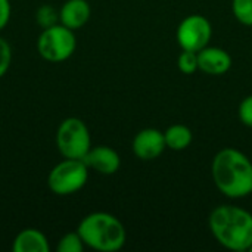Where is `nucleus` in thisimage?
I'll return each instance as SVG.
<instances>
[{
    "label": "nucleus",
    "mask_w": 252,
    "mask_h": 252,
    "mask_svg": "<svg viewBox=\"0 0 252 252\" xmlns=\"http://www.w3.org/2000/svg\"><path fill=\"white\" fill-rule=\"evenodd\" d=\"M10 15H12L10 0H0V31H3L7 27L10 21Z\"/></svg>",
    "instance_id": "aec40b11"
},
{
    "label": "nucleus",
    "mask_w": 252,
    "mask_h": 252,
    "mask_svg": "<svg viewBox=\"0 0 252 252\" xmlns=\"http://www.w3.org/2000/svg\"><path fill=\"white\" fill-rule=\"evenodd\" d=\"M84 248H86V245L77 230L65 233L56 245L58 252H83Z\"/></svg>",
    "instance_id": "2eb2a0df"
},
{
    "label": "nucleus",
    "mask_w": 252,
    "mask_h": 252,
    "mask_svg": "<svg viewBox=\"0 0 252 252\" xmlns=\"http://www.w3.org/2000/svg\"><path fill=\"white\" fill-rule=\"evenodd\" d=\"M177 66L183 74H193L199 69L198 65V52H190V50H183L179 58H177Z\"/></svg>",
    "instance_id": "f3484780"
},
{
    "label": "nucleus",
    "mask_w": 252,
    "mask_h": 252,
    "mask_svg": "<svg viewBox=\"0 0 252 252\" xmlns=\"http://www.w3.org/2000/svg\"><path fill=\"white\" fill-rule=\"evenodd\" d=\"M12 63V47L9 41L0 37V78L6 75Z\"/></svg>",
    "instance_id": "a211bd4d"
},
{
    "label": "nucleus",
    "mask_w": 252,
    "mask_h": 252,
    "mask_svg": "<svg viewBox=\"0 0 252 252\" xmlns=\"http://www.w3.org/2000/svg\"><path fill=\"white\" fill-rule=\"evenodd\" d=\"M250 251H251V252H252V247H251V250H250Z\"/></svg>",
    "instance_id": "412c9836"
},
{
    "label": "nucleus",
    "mask_w": 252,
    "mask_h": 252,
    "mask_svg": "<svg viewBox=\"0 0 252 252\" xmlns=\"http://www.w3.org/2000/svg\"><path fill=\"white\" fill-rule=\"evenodd\" d=\"M198 65L208 75H223L232 68V56L221 47L207 46L198 52Z\"/></svg>",
    "instance_id": "9d476101"
},
{
    "label": "nucleus",
    "mask_w": 252,
    "mask_h": 252,
    "mask_svg": "<svg viewBox=\"0 0 252 252\" xmlns=\"http://www.w3.org/2000/svg\"><path fill=\"white\" fill-rule=\"evenodd\" d=\"M216 241L226 250L250 251L252 247V214L236 205H220L208 217Z\"/></svg>",
    "instance_id": "f03ea898"
},
{
    "label": "nucleus",
    "mask_w": 252,
    "mask_h": 252,
    "mask_svg": "<svg viewBox=\"0 0 252 252\" xmlns=\"http://www.w3.org/2000/svg\"><path fill=\"white\" fill-rule=\"evenodd\" d=\"M84 245L99 252L120 251L127 242V232L124 224L112 214L96 211L87 214L78 224Z\"/></svg>",
    "instance_id": "7ed1b4c3"
},
{
    "label": "nucleus",
    "mask_w": 252,
    "mask_h": 252,
    "mask_svg": "<svg viewBox=\"0 0 252 252\" xmlns=\"http://www.w3.org/2000/svg\"><path fill=\"white\" fill-rule=\"evenodd\" d=\"M211 176L216 188L230 199L252 193V162L239 149L224 148L217 152L211 162Z\"/></svg>",
    "instance_id": "f257e3e1"
},
{
    "label": "nucleus",
    "mask_w": 252,
    "mask_h": 252,
    "mask_svg": "<svg viewBox=\"0 0 252 252\" xmlns=\"http://www.w3.org/2000/svg\"><path fill=\"white\" fill-rule=\"evenodd\" d=\"M239 118L247 127L252 128V94L247 96L241 102V105H239Z\"/></svg>",
    "instance_id": "6ab92c4d"
},
{
    "label": "nucleus",
    "mask_w": 252,
    "mask_h": 252,
    "mask_svg": "<svg viewBox=\"0 0 252 252\" xmlns=\"http://www.w3.org/2000/svg\"><path fill=\"white\" fill-rule=\"evenodd\" d=\"M56 149L62 158L84 159L92 149V137L89 127L81 118L68 117L56 130Z\"/></svg>",
    "instance_id": "39448f33"
},
{
    "label": "nucleus",
    "mask_w": 252,
    "mask_h": 252,
    "mask_svg": "<svg viewBox=\"0 0 252 252\" xmlns=\"http://www.w3.org/2000/svg\"><path fill=\"white\" fill-rule=\"evenodd\" d=\"M84 161L89 165V168L103 176L115 174L121 167V158L118 152L106 145H99L94 148L92 146Z\"/></svg>",
    "instance_id": "1a4fd4ad"
},
{
    "label": "nucleus",
    "mask_w": 252,
    "mask_h": 252,
    "mask_svg": "<svg viewBox=\"0 0 252 252\" xmlns=\"http://www.w3.org/2000/svg\"><path fill=\"white\" fill-rule=\"evenodd\" d=\"M213 37L211 22L202 15H189L177 27L176 38L183 50L199 52L207 47Z\"/></svg>",
    "instance_id": "0eeeda50"
},
{
    "label": "nucleus",
    "mask_w": 252,
    "mask_h": 252,
    "mask_svg": "<svg viewBox=\"0 0 252 252\" xmlns=\"http://www.w3.org/2000/svg\"><path fill=\"white\" fill-rule=\"evenodd\" d=\"M13 252H50V244L47 236L34 227H27L21 230L13 242H12Z\"/></svg>",
    "instance_id": "f8f14e48"
},
{
    "label": "nucleus",
    "mask_w": 252,
    "mask_h": 252,
    "mask_svg": "<svg viewBox=\"0 0 252 252\" xmlns=\"http://www.w3.org/2000/svg\"><path fill=\"white\" fill-rule=\"evenodd\" d=\"M232 12L238 22L252 27V0H232Z\"/></svg>",
    "instance_id": "dca6fc26"
},
{
    "label": "nucleus",
    "mask_w": 252,
    "mask_h": 252,
    "mask_svg": "<svg viewBox=\"0 0 252 252\" xmlns=\"http://www.w3.org/2000/svg\"><path fill=\"white\" fill-rule=\"evenodd\" d=\"M92 16V7L87 0H66L59 9V24L77 31L83 28Z\"/></svg>",
    "instance_id": "9b49d317"
},
{
    "label": "nucleus",
    "mask_w": 252,
    "mask_h": 252,
    "mask_svg": "<svg viewBox=\"0 0 252 252\" xmlns=\"http://www.w3.org/2000/svg\"><path fill=\"white\" fill-rule=\"evenodd\" d=\"M35 22L41 30L58 25L59 24V10L49 3L40 4L35 10Z\"/></svg>",
    "instance_id": "4468645a"
},
{
    "label": "nucleus",
    "mask_w": 252,
    "mask_h": 252,
    "mask_svg": "<svg viewBox=\"0 0 252 252\" xmlns=\"http://www.w3.org/2000/svg\"><path fill=\"white\" fill-rule=\"evenodd\" d=\"M164 137H165L167 148L179 152V151H185L190 146V143L193 140V133L188 126L174 124L164 131Z\"/></svg>",
    "instance_id": "ddd939ff"
},
{
    "label": "nucleus",
    "mask_w": 252,
    "mask_h": 252,
    "mask_svg": "<svg viewBox=\"0 0 252 252\" xmlns=\"http://www.w3.org/2000/svg\"><path fill=\"white\" fill-rule=\"evenodd\" d=\"M131 148L139 159L154 161L162 155L167 148V143L164 133L158 128H143L134 136Z\"/></svg>",
    "instance_id": "6e6552de"
},
{
    "label": "nucleus",
    "mask_w": 252,
    "mask_h": 252,
    "mask_svg": "<svg viewBox=\"0 0 252 252\" xmlns=\"http://www.w3.org/2000/svg\"><path fill=\"white\" fill-rule=\"evenodd\" d=\"M89 180V165L84 159L63 158L47 176V186L58 196H69L80 192Z\"/></svg>",
    "instance_id": "20e7f679"
},
{
    "label": "nucleus",
    "mask_w": 252,
    "mask_h": 252,
    "mask_svg": "<svg viewBox=\"0 0 252 252\" xmlns=\"http://www.w3.org/2000/svg\"><path fill=\"white\" fill-rule=\"evenodd\" d=\"M77 49L75 31L62 24L41 30L37 38L38 55L50 63H61L68 61Z\"/></svg>",
    "instance_id": "423d86ee"
}]
</instances>
